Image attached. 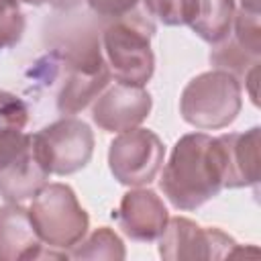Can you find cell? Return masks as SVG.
I'll use <instances>...</instances> for the list:
<instances>
[{
	"label": "cell",
	"mask_w": 261,
	"mask_h": 261,
	"mask_svg": "<svg viewBox=\"0 0 261 261\" xmlns=\"http://www.w3.org/2000/svg\"><path fill=\"white\" fill-rule=\"evenodd\" d=\"M163 196L175 210H196L224 190L222 159L216 137L188 133L171 149L159 179Z\"/></svg>",
	"instance_id": "1"
},
{
	"label": "cell",
	"mask_w": 261,
	"mask_h": 261,
	"mask_svg": "<svg viewBox=\"0 0 261 261\" xmlns=\"http://www.w3.org/2000/svg\"><path fill=\"white\" fill-rule=\"evenodd\" d=\"M143 2L147 14L155 16L159 22L167 27L190 24L196 10V0H143Z\"/></svg>",
	"instance_id": "16"
},
{
	"label": "cell",
	"mask_w": 261,
	"mask_h": 261,
	"mask_svg": "<svg viewBox=\"0 0 261 261\" xmlns=\"http://www.w3.org/2000/svg\"><path fill=\"white\" fill-rule=\"evenodd\" d=\"M29 122V106L16 94L0 90V135L24 130Z\"/></svg>",
	"instance_id": "18"
},
{
	"label": "cell",
	"mask_w": 261,
	"mask_h": 261,
	"mask_svg": "<svg viewBox=\"0 0 261 261\" xmlns=\"http://www.w3.org/2000/svg\"><path fill=\"white\" fill-rule=\"evenodd\" d=\"M31 222L47 249L59 251L67 259V251L75 247L90 228V216L82 208L75 192L67 184H45L29 208Z\"/></svg>",
	"instance_id": "4"
},
{
	"label": "cell",
	"mask_w": 261,
	"mask_h": 261,
	"mask_svg": "<svg viewBox=\"0 0 261 261\" xmlns=\"http://www.w3.org/2000/svg\"><path fill=\"white\" fill-rule=\"evenodd\" d=\"M31 137L35 153L49 175H71L84 169L94 153V133L75 116H63Z\"/></svg>",
	"instance_id": "5"
},
{
	"label": "cell",
	"mask_w": 261,
	"mask_h": 261,
	"mask_svg": "<svg viewBox=\"0 0 261 261\" xmlns=\"http://www.w3.org/2000/svg\"><path fill=\"white\" fill-rule=\"evenodd\" d=\"M165 145L149 128L135 126L118 133L108 149V167L114 179L128 188L151 184L163 167Z\"/></svg>",
	"instance_id": "6"
},
{
	"label": "cell",
	"mask_w": 261,
	"mask_h": 261,
	"mask_svg": "<svg viewBox=\"0 0 261 261\" xmlns=\"http://www.w3.org/2000/svg\"><path fill=\"white\" fill-rule=\"evenodd\" d=\"M112 218H116L118 226L128 239L151 243L163 232L169 212L153 190L135 188L122 196L118 210L112 212Z\"/></svg>",
	"instance_id": "11"
},
{
	"label": "cell",
	"mask_w": 261,
	"mask_h": 261,
	"mask_svg": "<svg viewBox=\"0 0 261 261\" xmlns=\"http://www.w3.org/2000/svg\"><path fill=\"white\" fill-rule=\"evenodd\" d=\"M239 251L241 247L234 239L220 228L200 226L186 216L169 218L159 234V255L165 261L224 259Z\"/></svg>",
	"instance_id": "8"
},
{
	"label": "cell",
	"mask_w": 261,
	"mask_h": 261,
	"mask_svg": "<svg viewBox=\"0 0 261 261\" xmlns=\"http://www.w3.org/2000/svg\"><path fill=\"white\" fill-rule=\"evenodd\" d=\"M141 2L143 0H86V4L94 14L110 20H118L133 14Z\"/></svg>",
	"instance_id": "19"
},
{
	"label": "cell",
	"mask_w": 261,
	"mask_h": 261,
	"mask_svg": "<svg viewBox=\"0 0 261 261\" xmlns=\"http://www.w3.org/2000/svg\"><path fill=\"white\" fill-rule=\"evenodd\" d=\"M234 12V0H196V10L188 27L202 41L214 45L228 37Z\"/></svg>",
	"instance_id": "14"
},
{
	"label": "cell",
	"mask_w": 261,
	"mask_h": 261,
	"mask_svg": "<svg viewBox=\"0 0 261 261\" xmlns=\"http://www.w3.org/2000/svg\"><path fill=\"white\" fill-rule=\"evenodd\" d=\"M29 141H31V135H27L24 130H12V133L0 135V167L8 163L20 149H24Z\"/></svg>",
	"instance_id": "20"
},
{
	"label": "cell",
	"mask_w": 261,
	"mask_h": 261,
	"mask_svg": "<svg viewBox=\"0 0 261 261\" xmlns=\"http://www.w3.org/2000/svg\"><path fill=\"white\" fill-rule=\"evenodd\" d=\"M82 0H49V4L51 6H55V8H61V10H67V8H73V6H77Z\"/></svg>",
	"instance_id": "21"
},
{
	"label": "cell",
	"mask_w": 261,
	"mask_h": 261,
	"mask_svg": "<svg viewBox=\"0 0 261 261\" xmlns=\"http://www.w3.org/2000/svg\"><path fill=\"white\" fill-rule=\"evenodd\" d=\"M153 100L143 86L116 82L106 86L92 108L94 122L108 133H124L139 126L151 112Z\"/></svg>",
	"instance_id": "9"
},
{
	"label": "cell",
	"mask_w": 261,
	"mask_h": 261,
	"mask_svg": "<svg viewBox=\"0 0 261 261\" xmlns=\"http://www.w3.org/2000/svg\"><path fill=\"white\" fill-rule=\"evenodd\" d=\"M243 106V84L230 71L210 69L192 77L179 96L181 118L200 130L232 124Z\"/></svg>",
	"instance_id": "2"
},
{
	"label": "cell",
	"mask_w": 261,
	"mask_h": 261,
	"mask_svg": "<svg viewBox=\"0 0 261 261\" xmlns=\"http://www.w3.org/2000/svg\"><path fill=\"white\" fill-rule=\"evenodd\" d=\"M259 126H253L245 133H224L216 137L224 188H255L259 184Z\"/></svg>",
	"instance_id": "12"
},
{
	"label": "cell",
	"mask_w": 261,
	"mask_h": 261,
	"mask_svg": "<svg viewBox=\"0 0 261 261\" xmlns=\"http://www.w3.org/2000/svg\"><path fill=\"white\" fill-rule=\"evenodd\" d=\"M155 24L151 16L128 14L112 20L102 33V55L108 63L110 75L116 82L145 86L155 71V55L151 37Z\"/></svg>",
	"instance_id": "3"
},
{
	"label": "cell",
	"mask_w": 261,
	"mask_h": 261,
	"mask_svg": "<svg viewBox=\"0 0 261 261\" xmlns=\"http://www.w3.org/2000/svg\"><path fill=\"white\" fill-rule=\"evenodd\" d=\"M24 14L16 0H0V51L20 43L24 35Z\"/></svg>",
	"instance_id": "17"
},
{
	"label": "cell",
	"mask_w": 261,
	"mask_h": 261,
	"mask_svg": "<svg viewBox=\"0 0 261 261\" xmlns=\"http://www.w3.org/2000/svg\"><path fill=\"white\" fill-rule=\"evenodd\" d=\"M110 69L96 41H90L67 55L65 80L57 94V110L63 116L82 112L96 100L110 82Z\"/></svg>",
	"instance_id": "7"
},
{
	"label": "cell",
	"mask_w": 261,
	"mask_h": 261,
	"mask_svg": "<svg viewBox=\"0 0 261 261\" xmlns=\"http://www.w3.org/2000/svg\"><path fill=\"white\" fill-rule=\"evenodd\" d=\"M47 257L65 259L63 253L43 245L27 208L14 202L0 206V261H35Z\"/></svg>",
	"instance_id": "10"
},
{
	"label": "cell",
	"mask_w": 261,
	"mask_h": 261,
	"mask_svg": "<svg viewBox=\"0 0 261 261\" xmlns=\"http://www.w3.org/2000/svg\"><path fill=\"white\" fill-rule=\"evenodd\" d=\"M126 257L122 239L108 226L96 228L90 237H84L75 247L67 251V259H108L122 261Z\"/></svg>",
	"instance_id": "15"
},
{
	"label": "cell",
	"mask_w": 261,
	"mask_h": 261,
	"mask_svg": "<svg viewBox=\"0 0 261 261\" xmlns=\"http://www.w3.org/2000/svg\"><path fill=\"white\" fill-rule=\"evenodd\" d=\"M16 2H24V4H33V6H41V4H47L49 0H16Z\"/></svg>",
	"instance_id": "23"
},
{
	"label": "cell",
	"mask_w": 261,
	"mask_h": 261,
	"mask_svg": "<svg viewBox=\"0 0 261 261\" xmlns=\"http://www.w3.org/2000/svg\"><path fill=\"white\" fill-rule=\"evenodd\" d=\"M241 8L249 12H259V0H241Z\"/></svg>",
	"instance_id": "22"
},
{
	"label": "cell",
	"mask_w": 261,
	"mask_h": 261,
	"mask_svg": "<svg viewBox=\"0 0 261 261\" xmlns=\"http://www.w3.org/2000/svg\"><path fill=\"white\" fill-rule=\"evenodd\" d=\"M47 179L49 173L39 161L31 137L27 147L0 167V198L20 204L22 200L33 198L47 184Z\"/></svg>",
	"instance_id": "13"
}]
</instances>
